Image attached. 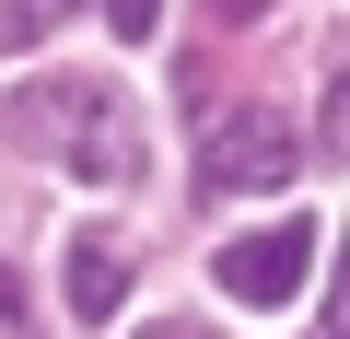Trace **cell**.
<instances>
[{"instance_id":"6da1fadb","label":"cell","mask_w":350,"mask_h":339,"mask_svg":"<svg viewBox=\"0 0 350 339\" xmlns=\"http://www.w3.org/2000/svg\"><path fill=\"white\" fill-rule=\"evenodd\" d=\"M36 129L59 140V164L82 188H129L140 176V117L117 105V82H47L36 94Z\"/></svg>"},{"instance_id":"7a4b0ae2","label":"cell","mask_w":350,"mask_h":339,"mask_svg":"<svg viewBox=\"0 0 350 339\" xmlns=\"http://www.w3.org/2000/svg\"><path fill=\"white\" fill-rule=\"evenodd\" d=\"M292 129L269 117V105H245V117H211V140H199V188L211 199H245V188H280L292 176Z\"/></svg>"},{"instance_id":"3957f363","label":"cell","mask_w":350,"mask_h":339,"mask_svg":"<svg viewBox=\"0 0 350 339\" xmlns=\"http://www.w3.org/2000/svg\"><path fill=\"white\" fill-rule=\"evenodd\" d=\"M211 281H222L234 304H292V292L315 281V223H269V234H234V246L211 258Z\"/></svg>"},{"instance_id":"277c9868","label":"cell","mask_w":350,"mask_h":339,"mask_svg":"<svg viewBox=\"0 0 350 339\" xmlns=\"http://www.w3.org/2000/svg\"><path fill=\"white\" fill-rule=\"evenodd\" d=\"M117 304H129V246L117 234H70V316L105 327Z\"/></svg>"},{"instance_id":"5b68a950","label":"cell","mask_w":350,"mask_h":339,"mask_svg":"<svg viewBox=\"0 0 350 339\" xmlns=\"http://www.w3.org/2000/svg\"><path fill=\"white\" fill-rule=\"evenodd\" d=\"M82 12V0H0V47H36V36H59Z\"/></svg>"},{"instance_id":"8992f818","label":"cell","mask_w":350,"mask_h":339,"mask_svg":"<svg viewBox=\"0 0 350 339\" xmlns=\"http://www.w3.org/2000/svg\"><path fill=\"white\" fill-rule=\"evenodd\" d=\"M105 24H117V36H129V47H140V36H152V24H163V0H105Z\"/></svg>"},{"instance_id":"52a82bcc","label":"cell","mask_w":350,"mask_h":339,"mask_svg":"<svg viewBox=\"0 0 350 339\" xmlns=\"http://www.w3.org/2000/svg\"><path fill=\"white\" fill-rule=\"evenodd\" d=\"M211 12H222V24H245V12H269V0H211Z\"/></svg>"},{"instance_id":"ba28073f","label":"cell","mask_w":350,"mask_h":339,"mask_svg":"<svg viewBox=\"0 0 350 339\" xmlns=\"http://www.w3.org/2000/svg\"><path fill=\"white\" fill-rule=\"evenodd\" d=\"M152 339H199V327H152Z\"/></svg>"},{"instance_id":"9c48e42d","label":"cell","mask_w":350,"mask_h":339,"mask_svg":"<svg viewBox=\"0 0 350 339\" xmlns=\"http://www.w3.org/2000/svg\"><path fill=\"white\" fill-rule=\"evenodd\" d=\"M327 339H338V327H327Z\"/></svg>"}]
</instances>
